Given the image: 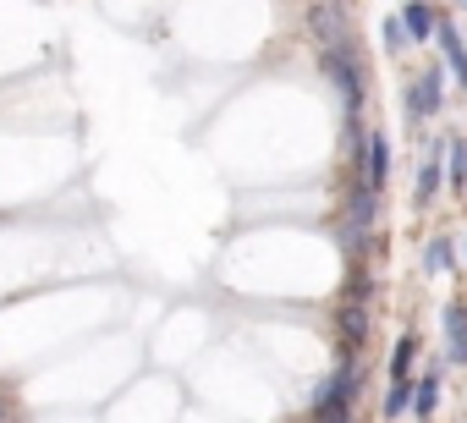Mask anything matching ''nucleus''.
<instances>
[{"mask_svg":"<svg viewBox=\"0 0 467 423\" xmlns=\"http://www.w3.org/2000/svg\"><path fill=\"white\" fill-rule=\"evenodd\" d=\"M358 390H363V363L347 357V363L325 379V390L314 396V423H352V401H358Z\"/></svg>","mask_w":467,"mask_h":423,"instance_id":"obj_1","label":"nucleus"},{"mask_svg":"<svg viewBox=\"0 0 467 423\" xmlns=\"http://www.w3.org/2000/svg\"><path fill=\"white\" fill-rule=\"evenodd\" d=\"M325 77L341 88V99H347V121L358 127V110H363L368 83H363V56H358V45H352V39H341L336 50H325Z\"/></svg>","mask_w":467,"mask_h":423,"instance_id":"obj_2","label":"nucleus"},{"mask_svg":"<svg viewBox=\"0 0 467 423\" xmlns=\"http://www.w3.org/2000/svg\"><path fill=\"white\" fill-rule=\"evenodd\" d=\"M385 176H390V138L368 132V143H363V187L374 192V187H385Z\"/></svg>","mask_w":467,"mask_h":423,"instance_id":"obj_3","label":"nucleus"},{"mask_svg":"<svg viewBox=\"0 0 467 423\" xmlns=\"http://www.w3.org/2000/svg\"><path fill=\"white\" fill-rule=\"evenodd\" d=\"M440 110V72L423 67V77L407 88V116H434Z\"/></svg>","mask_w":467,"mask_h":423,"instance_id":"obj_4","label":"nucleus"},{"mask_svg":"<svg viewBox=\"0 0 467 423\" xmlns=\"http://www.w3.org/2000/svg\"><path fill=\"white\" fill-rule=\"evenodd\" d=\"M336 325H341V341H347V352H358V346L368 341V308H358V303H341Z\"/></svg>","mask_w":467,"mask_h":423,"instance_id":"obj_5","label":"nucleus"},{"mask_svg":"<svg viewBox=\"0 0 467 423\" xmlns=\"http://www.w3.org/2000/svg\"><path fill=\"white\" fill-rule=\"evenodd\" d=\"M434 39H440V50H445V61H451V72H456V83L467 88V39L451 28V23H440L434 28Z\"/></svg>","mask_w":467,"mask_h":423,"instance_id":"obj_6","label":"nucleus"},{"mask_svg":"<svg viewBox=\"0 0 467 423\" xmlns=\"http://www.w3.org/2000/svg\"><path fill=\"white\" fill-rule=\"evenodd\" d=\"M347 226H352V237H358V242H363V232L374 226V192H368V187H358V192H352V203H347Z\"/></svg>","mask_w":467,"mask_h":423,"instance_id":"obj_7","label":"nucleus"},{"mask_svg":"<svg viewBox=\"0 0 467 423\" xmlns=\"http://www.w3.org/2000/svg\"><path fill=\"white\" fill-rule=\"evenodd\" d=\"M434 407H440V374L429 368V374H423V379L412 385V412H418V423H423V418H429Z\"/></svg>","mask_w":467,"mask_h":423,"instance_id":"obj_8","label":"nucleus"},{"mask_svg":"<svg viewBox=\"0 0 467 423\" xmlns=\"http://www.w3.org/2000/svg\"><path fill=\"white\" fill-rule=\"evenodd\" d=\"M401 28H407L412 39H429V34L440 28V12H434V6H407V12H401Z\"/></svg>","mask_w":467,"mask_h":423,"instance_id":"obj_9","label":"nucleus"},{"mask_svg":"<svg viewBox=\"0 0 467 423\" xmlns=\"http://www.w3.org/2000/svg\"><path fill=\"white\" fill-rule=\"evenodd\" d=\"M445 335H451V357L462 363V352H467V308L462 303L445 308Z\"/></svg>","mask_w":467,"mask_h":423,"instance_id":"obj_10","label":"nucleus"},{"mask_svg":"<svg viewBox=\"0 0 467 423\" xmlns=\"http://www.w3.org/2000/svg\"><path fill=\"white\" fill-rule=\"evenodd\" d=\"M434 192H440V160L429 154V160L418 165V187H412V198H418V203H434Z\"/></svg>","mask_w":467,"mask_h":423,"instance_id":"obj_11","label":"nucleus"},{"mask_svg":"<svg viewBox=\"0 0 467 423\" xmlns=\"http://www.w3.org/2000/svg\"><path fill=\"white\" fill-rule=\"evenodd\" d=\"M412 357H418V335H401V341H396V352H390V385L412 374Z\"/></svg>","mask_w":467,"mask_h":423,"instance_id":"obj_12","label":"nucleus"},{"mask_svg":"<svg viewBox=\"0 0 467 423\" xmlns=\"http://www.w3.org/2000/svg\"><path fill=\"white\" fill-rule=\"evenodd\" d=\"M445 154H451V187H462L467 181V138H451Z\"/></svg>","mask_w":467,"mask_h":423,"instance_id":"obj_13","label":"nucleus"},{"mask_svg":"<svg viewBox=\"0 0 467 423\" xmlns=\"http://www.w3.org/2000/svg\"><path fill=\"white\" fill-rule=\"evenodd\" d=\"M407 401H412V379H396V385L385 390V418H401Z\"/></svg>","mask_w":467,"mask_h":423,"instance_id":"obj_14","label":"nucleus"},{"mask_svg":"<svg viewBox=\"0 0 467 423\" xmlns=\"http://www.w3.org/2000/svg\"><path fill=\"white\" fill-rule=\"evenodd\" d=\"M423 270H429V275L451 270V242H429V253H423Z\"/></svg>","mask_w":467,"mask_h":423,"instance_id":"obj_15","label":"nucleus"},{"mask_svg":"<svg viewBox=\"0 0 467 423\" xmlns=\"http://www.w3.org/2000/svg\"><path fill=\"white\" fill-rule=\"evenodd\" d=\"M368 292H374V281H368V275L358 270V275L347 281V303H358V308H363V303H368Z\"/></svg>","mask_w":467,"mask_h":423,"instance_id":"obj_16","label":"nucleus"},{"mask_svg":"<svg viewBox=\"0 0 467 423\" xmlns=\"http://www.w3.org/2000/svg\"><path fill=\"white\" fill-rule=\"evenodd\" d=\"M401 39H407V28H401V17H396V23H385V45H390V50H401Z\"/></svg>","mask_w":467,"mask_h":423,"instance_id":"obj_17","label":"nucleus"},{"mask_svg":"<svg viewBox=\"0 0 467 423\" xmlns=\"http://www.w3.org/2000/svg\"><path fill=\"white\" fill-rule=\"evenodd\" d=\"M0 423H12V407H6V396H0Z\"/></svg>","mask_w":467,"mask_h":423,"instance_id":"obj_18","label":"nucleus"},{"mask_svg":"<svg viewBox=\"0 0 467 423\" xmlns=\"http://www.w3.org/2000/svg\"><path fill=\"white\" fill-rule=\"evenodd\" d=\"M462 363H467V352H462Z\"/></svg>","mask_w":467,"mask_h":423,"instance_id":"obj_19","label":"nucleus"}]
</instances>
